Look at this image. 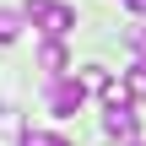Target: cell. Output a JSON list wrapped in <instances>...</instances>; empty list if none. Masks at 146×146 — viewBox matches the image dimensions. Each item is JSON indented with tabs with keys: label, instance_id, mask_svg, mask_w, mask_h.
Here are the masks:
<instances>
[{
	"label": "cell",
	"instance_id": "obj_1",
	"mask_svg": "<svg viewBox=\"0 0 146 146\" xmlns=\"http://www.w3.org/2000/svg\"><path fill=\"white\" fill-rule=\"evenodd\" d=\"M22 11H27V22H33V27H43L49 38H65V33L76 27V11H70L65 0H27Z\"/></svg>",
	"mask_w": 146,
	"mask_h": 146
},
{
	"label": "cell",
	"instance_id": "obj_2",
	"mask_svg": "<svg viewBox=\"0 0 146 146\" xmlns=\"http://www.w3.org/2000/svg\"><path fill=\"white\" fill-rule=\"evenodd\" d=\"M87 92H92V87H87L81 76H76V81H70V76H54V81H49V114H60V119H70V114H81V103H87Z\"/></svg>",
	"mask_w": 146,
	"mask_h": 146
},
{
	"label": "cell",
	"instance_id": "obj_3",
	"mask_svg": "<svg viewBox=\"0 0 146 146\" xmlns=\"http://www.w3.org/2000/svg\"><path fill=\"white\" fill-rule=\"evenodd\" d=\"M38 65L49 70V81H54V76H65V43H60V38H49V43H43V54H38Z\"/></svg>",
	"mask_w": 146,
	"mask_h": 146
},
{
	"label": "cell",
	"instance_id": "obj_4",
	"mask_svg": "<svg viewBox=\"0 0 146 146\" xmlns=\"http://www.w3.org/2000/svg\"><path fill=\"white\" fill-rule=\"evenodd\" d=\"M22 22H27V11H11V5H0V43H16Z\"/></svg>",
	"mask_w": 146,
	"mask_h": 146
},
{
	"label": "cell",
	"instance_id": "obj_5",
	"mask_svg": "<svg viewBox=\"0 0 146 146\" xmlns=\"http://www.w3.org/2000/svg\"><path fill=\"white\" fill-rule=\"evenodd\" d=\"M125 87H130V92H135V98L146 103V60H135V65H130V76H125Z\"/></svg>",
	"mask_w": 146,
	"mask_h": 146
},
{
	"label": "cell",
	"instance_id": "obj_6",
	"mask_svg": "<svg viewBox=\"0 0 146 146\" xmlns=\"http://www.w3.org/2000/svg\"><path fill=\"white\" fill-rule=\"evenodd\" d=\"M81 81H87V87H92V92H108V87H114V81H108V70H103V65H87V70H81Z\"/></svg>",
	"mask_w": 146,
	"mask_h": 146
},
{
	"label": "cell",
	"instance_id": "obj_7",
	"mask_svg": "<svg viewBox=\"0 0 146 146\" xmlns=\"http://www.w3.org/2000/svg\"><path fill=\"white\" fill-rule=\"evenodd\" d=\"M22 146H70V141H65V135H49V130H27Z\"/></svg>",
	"mask_w": 146,
	"mask_h": 146
},
{
	"label": "cell",
	"instance_id": "obj_8",
	"mask_svg": "<svg viewBox=\"0 0 146 146\" xmlns=\"http://www.w3.org/2000/svg\"><path fill=\"white\" fill-rule=\"evenodd\" d=\"M130 49H135V54L146 60V27H130Z\"/></svg>",
	"mask_w": 146,
	"mask_h": 146
},
{
	"label": "cell",
	"instance_id": "obj_9",
	"mask_svg": "<svg viewBox=\"0 0 146 146\" xmlns=\"http://www.w3.org/2000/svg\"><path fill=\"white\" fill-rule=\"evenodd\" d=\"M125 5H130V11H135V16H146V0H125Z\"/></svg>",
	"mask_w": 146,
	"mask_h": 146
},
{
	"label": "cell",
	"instance_id": "obj_10",
	"mask_svg": "<svg viewBox=\"0 0 146 146\" xmlns=\"http://www.w3.org/2000/svg\"><path fill=\"white\" fill-rule=\"evenodd\" d=\"M135 146H141V141H135Z\"/></svg>",
	"mask_w": 146,
	"mask_h": 146
}]
</instances>
